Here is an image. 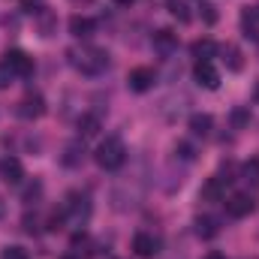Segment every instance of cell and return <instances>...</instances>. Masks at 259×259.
<instances>
[{
    "label": "cell",
    "instance_id": "cell-34",
    "mask_svg": "<svg viewBox=\"0 0 259 259\" xmlns=\"http://www.w3.org/2000/svg\"><path fill=\"white\" fill-rule=\"evenodd\" d=\"M253 12H256V18H259V6H256V9H253Z\"/></svg>",
    "mask_w": 259,
    "mask_h": 259
},
{
    "label": "cell",
    "instance_id": "cell-27",
    "mask_svg": "<svg viewBox=\"0 0 259 259\" xmlns=\"http://www.w3.org/2000/svg\"><path fill=\"white\" fill-rule=\"evenodd\" d=\"M0 259H30V256H27V250H21V247H3Z\"/></svg>",
    "mask_w": 259,
    "mask_h": 259
},
{
    "label": "cell",
    "instance_id": "cell-20",
    "mask_svg": "<svg viewBox=\"0 0 259 259\" xmlns=\"http://www.w3.org/2000/svg\"><path fill=\"white\" fill-rule=\"evenodd\" d=\"M241 181L250 184V187H259V157L247 160V163L241 166Z\"/></svg>",
    "mask_w": 259,
    "mask_h": 259
},
{
    "label": "cell",
    "instance_id": "cell-13",
    "mask_svg": "<svg viewBox=\"0 0 259 259\" xmlns=\"http://www.w3.org/2000/svg\"><path fill=\"white\" fill-rule=\"evenodd\" d=\"M78 139H94V136H100V130H103V121H100V115H81L78 118Z\"/></svg>",
    "mask_w": 259,
    "mask_h": 259
},
{
    "label": "cell",
    "instance_id": "cell-14",
    "mask_svg": "<svg viewBox=\"0 0 259 259\" xmlns=\"http://www.w3.org/2000/svg\"><path fill=\"white\" fill-rule=\"evenodd\" d=\"M94 27H97V24H94L91 18H84V15H72V18H69V33H72V36H78V39L91 36V33H94Z\"/></svg>",
    "mask_w": 259,
    "mask_h": 259
},
{
    "label": "cell",
    "instance_id": "cell-2",
    "mask_svg": "<svg viewBox=\"0 0 259 259\" xmlns=\"http://www.w3.org/2000/svg\"><path fill=\"white\" fill-rule=\"evenodd\" d=\"M94 157H97V166L100 169L115 172V169H121L127 163V148H124V142L118 136H109L106 142H100V148H97Z\"/></svg>",
    "mask_w": 259,
    "mask_h": 259
},
{
    "label": "cell",
    "instance_id": "cell-24",
    "mask_svg": "<svg viewBox=\"0 0 259 259\" xmlns=\"http://www.w3.org/2000/svg\"><path fill=\"white\" fill-rule=\"evenodd\" d=\"M39 196H42V184H39V181H33V184L24 190V202H27V205H30V202L36 205V202H39Z\"/></svg>",
    "mask_w": 259,
    "mask_h": 259
},
{
    "label": "cell",
    "instance_id": "cell-4",
    "mask_svg": "<svg viewBox=\"0 0 259 259\" xmlns=\"http://www.w3.org/2000/svg\"><path fill=\"white\" fill-rule=\"evenodd\" d=\"M193 78H196V84L205 88V91H217L220 88V72H217V66L211 61H196Z\"/></svg>",
    "mask_w": 259,
    "mask_h": 259
},
{
    "label": "cell",
    "instance_id": "cell-22",
    "mask_svg": "<svg viewBox=\"0 0 259 259\" xmlns=\"http://www.w3.org/2000/svg\"><path fill=\"white\" fill-rule=\"evenodd\" d=\"M253 21H259V18H256V12H253V9H244V12H241L244 36H259V33H256V24H253Z\"/></svg>",
    "mask_w": 259,
    "mask_h": 259
},
{
    "label": "cell",
    "instance_id": "cell-7",
    "mask_svg": "<svg viewBox=\"0 0 259 259\" xmlns=\"http://www.w3.org/2000/svg\"><path fill=\"white\" fill-rule=\"evenodd\" d=\"M3 64L9 66L18 78H27L30 72H33V58L27 55V52H21V49H12V52H6L3 55Z\"/></svg>",
    "mask_w": 259,
    "mask_h": 259
},
{
    "label": "cell",
    "instance_id": "cell-3",
    "mask_svg": "<svg viewBox=\"0 0 259 259\" xmlns=\"http://www.w3.org/2000/svg\"><path fill=\"white\" fill-rule=\"evenodd\" d=\"M64 214H66V220H72L75 226L88 223V217H91V199L84 193H78V190H72L64 202Z\"/></svg>",
    "mask_w": 259,
    "mask_h": 259
},
{
    "label": "cell",
    "instance_id": "cell-5",
    "mask_svg": "<svg viewBox=\"0 0 259 259\" xmlns=\"http://www.w3.org/2000/svg\"><path fill=\"white\" fill-rule=\"evenodd\" d=\"M18 118H24V121H39L42 115H46V100H42V94H27V97H21V103H18Z\"/></svg>",
    "mask_w": 259,
    "mask_h": 259
},
{
    "label": "cell",
    "instance_id": "cell-33",
    "mask_svg": "<svg viewBox=\"0 0 259 259\" xmlns=\"http://www.w3.org/2000/svg\"><path fill=\"white\" fill-rule=\"evenodd\" d=\"M3 214H6V202L0 199V217H3Z\"/></svg>",
    "mask_w": 259,
    "mask_h": 259
},
{
    "label": "cell",
    "instance_id": "cell-25",
    "mask_svg": "<svg viewBox=\"0 0 259 259\" xmlns=\"http://www.w3.org/2000/svg\"><path fill=\"white\" fill-rule=\"evenodd\" d=\"M12 78H15V72H12L9 66L3 64V61H0V91H6V88L12 84Z\"/></svg>",
    "mask_w": 259,
    "mask_h": 259
},
{
    "label": "cell",
    "instance_id": "cell-30",
    "mask_svg": "<svg viewBox=\"0 0 259 259\" xmlns=\"http://www.w3.org/2000/svg\"><path fill=\"white\" fill-rule=\"evenodd\" d=\"M202 18H205V24H214L217 21V9L214 6H202Z\"/></svg>",
    "mask_w": 259,
    "mask_h": 259
},
{
    "label": "cell",
    "instance_id": "cell-8",
    "mask_svg": "<svg viewBox=\"0 0 259 259\" xmlns=\"http://www.w3.org/2000/svg\"><path fill=\"white\" fill-rule=\"evenodd\" d=\"M154 81H157V72H154L151 66H136V69H130V75H127L130 91H136V94L151 91V88H154Z\"/></svg>",
    "mask_w": 259,
    "mask_h": 259
},
{
    "label": "cell",
    "instance_id": "cell-9",
    "mask_svg": "<svg viewBox=\"0 0 259 259\" xmlns=\"http://www.w3.org/2000/svg\"><path fill=\"white\" fill-rule=\"evenodd\" d=\"M133 253L142 259H151L160 253V241L154 238V235H148V232H139L136 238H133Z\"/></svg>",
    "mask_w": 259,
    "mask_h": 259
},
{
    "label": "cell",
    "instance_id": "cell-28",
    "mask_svg": "<svg viewBox=\"0 0 259 259\" xmlns=\"http://www.w3.org/2000/svg\"><path fill=\"white\" fill-rule=\"evenodd\" d=\"M175 154H178L181 160H193V157H196L193 145H187V142H178V145H175Z\"/></svg>",
    "mask_w": 259,
    "mask_h": 259
},
{
    "label": "cell",
    "instance_id": "cell-26",
    "mask_svg": "<svg viewBox=\"0 0 259 259\" xmlns=\"http://www.w3.org/2000/svg\"><path fill=\"white\" fill-rule=\"evenodd\" d=\"M64 223H66V214H64V211H55V214L49 217V229H52V232L64 229Z\"/></svg>",
    "mask_w": 259,
    "mask_h": 259
},
{
    "label": "cell",
    "instance_id": "cell-11",
    "mask_svg": "<svg viewBox=\"0 0 259 259\" xmlns=\"http://www.w3.org/2000/svg\"><path fill=\"white\" fill-rule=\"evenodd\" d=\"M0 175H3L6 184H21V181H24V166H21V160H18V157H6V160L0 163Z\"/></svg>",
    "mask_w": 259,
    "mask_h": 259
},
{
    "label": "cell",
    "instance_id": "cell-19",
    "mask_svg": "<svg viewBox=\"0 0 259 259\" xmlns=\"http://www.w3.org/2000/svg\"><path fill=\"white\" fill-rule=\"evenodd\" d=\"M211 127H214V118L211 115H190V130H193V136H208L211 133Z\"/></svg>",
    "mask_w": 259,
    "mask_h": 259
},
{
    "label": "cell",
    "instance_id": "cell-15",
    "mask_svg": "<svg viewBox=\"0 0 259 259\" xmlns=\"http://www.w3.org/2000/svg\"><path fill=\"white\" fill-rule=\"evenodd\" d=\"M217 232H220L217 217H208V214H205V217H196V235H199V238L208 241V238H214Z\"/></svg>",
    "mask_w": 259,
    "mask_h": 259
},
{
    "label": "cell",
    "instance_id": "cell-18",
    "mask_svg": "<svg viewBox=\"0 0 259 259\" xmlns=\"http://www.w3.org/2000/svg\"><path fill=\"white\" fill-rule=\"evenodd\" d=\"M61 160H64V166H78L84 160V145L81 142H69L64 148V157Z\"/></svg>",
    "mask_w": 259,
    "mask_h": 259
},
{
    "label": "cell",
    "instance_id": "cell-10",
    "mask_svg": "<svg viewBox=\"0 0 259 259\" xmlns=\"http://www.w3.org/2000/svg\"><path fill=\"white\" fill-rule=\"evenodd\" d=\"M154 49H157L163 58H169V55L178 49V33H175V30H169V27L157 30V33H154Z\"/></svg>",
    "mask_w": 259,
    "mask_h": 259
},
{
    "label": "cell",
    "instance_id": "cell-23",
    "mask_svg": "<svg viewBox=\"0 0 259 259\" xmlns=\"http://www.w3.org/2000/svg\"><path fill=\"white\" fill-rule=\"evenodd\" d=\"M247 124H250V109L238 106V109L232 112V127H235V130H241V127H247Z\"/></svg>",
    "mask_w": 259,
    "mask_h": 259
},
{
    "label": "cell",
    "instance_id": "cell-29",
    "mask_svg": "<svg viewBox=\"0 0 259 259\" xmlns=\"http://www.w3.org/2000/svg\"><path fill=\"white\" fill-rule=\"evenodd\" d=\"M21 9L30 12V15H39L42 12V0H21Z\"/></svg>",
    "mask_w": 259,
    "mask_h": 259
},
{
    "label": "cell",
    "instance_id": "cell-16",
    "mask_svg": "<svg viewBox=\"0 0 259 259\" xmlns=\"http://www.w3.org/2000/svg\"><path fill=\"white\" fill-rule=\"evenodd\" d=\"M190 52H193L196 61H211L217 55V42L214 39H196L193 46H190Z\"/></svg>",
    "mask_w": 259,
    "mask_h": 259
},
{
    "label": "cell",
    "instance_id": "cell-17",
    "mask_svg": "<svg viewBox=\"0 0 259 259\" xmlns=\"http://www.w3.org/2000/svg\"><path fill=\"white\" fill-rule=\"evenodd\" d=\"M220 52H223V64H226V69H232V72H241V69H244L241 52H238L235 46H223Z\"/></svg>",
    "mask_w": 259,
    "mask_h": 259
},
{
    "label": "cell",
    "instance_id": "cell-32",
    "mask_svg": "<svg viewBox=\"0 0 259 259\" xmlns=\"http://www.w3.org/2000/svg\"><path fill=\"white\" fill-rule=\"evenodd\" d=\"M205 259H226V256H223V253H217V250H214V253H208V256H205Z\"/></svg>",
    "mask_w": 259,
    "mask_h": 259
},
{
    "label": "cell",
    "instance_id": "cell-31",
    "mask_svg": "<svg viewBox=\"0 0 259 259\" xmlns=\"http://www.w3.org/2000/svg\"><path fill=\"white\" fill-rule=\"evenodd\" d=\"M112 3H115V6H133L136 0H112Z\"/></svg>",
    "mask_w": 259,
    "mask_h": 259
},
{
    "label": "cell",
    "instance_id": "cell-1",
    "mask_svg": "<svg viewBox=\"0 0 259 259\" xmlns=\"http://www.w3.org/2000/svg\"><path fill=\"white\" fill-rule=\"evenodd\" d=\"M112 64L109 52L106 49H97V46H81L78 52H72V66L81 72V75H100L106 72Z\"/></svg>",
    "mask_w": 259,
    "mask_h": 259
},
{
    "label": "cell",
    "instance_id": "cell-12",
    "mask_svg": "<svg viewBox=\"0 0 259 259\" xmlns=\"http://www.w3.org/2000/svg\"><path fill=\"white\" fill-rule=\"evenodd\" d=\"M223 196H226V181H223L220 175L208 178V181H205V187L199 190V199H205V202H220Z\"/></svg>",
    "mask_w": 259,
    "mask_h": 259
},
{
    "label": "cell",
    "instance_id": "cell-21",
    "mask_svg": "<svg viewBox=\"0 0 259 259\" xmlns=\"http://www.w3.org/2000/svg\"><path fill=\"white\" fill-rule=\"evenodd\" d=\"M166 6H169V12H172L178 21H190V12H187V3H184V0H166Z\"/></svg>",
    "mask_w": 259,
    "mask_h": 259
},
{
    "label": "cell",
    "instance_id": "cell-6",
    "mask_svg": "<svg viewBox=\"0 0 259 259\" xmlns=\"http://www.w3.org/2000/svg\"><path fill=\"white\" fill-rule=\"evenodd\" d=\"M253 211H256V199L250 193H232L226 199V214L235 217V220H241V217H247Z\"/></svg>",
    "mask_w": 259,
    "mask_h": 259
}]
</instances>
